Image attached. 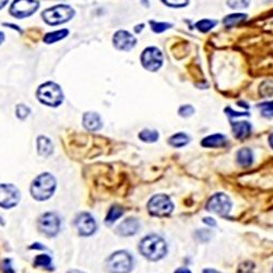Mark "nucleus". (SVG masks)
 Returning a JSON list of instances; mask_svg holds the SVG:
<instances>
[{
    "instance_id": "nucleus-22",
    "label": "nucleus",
    "mask_w": 273,
    "mask_h": 273,
    "mask_svg": "<svg viewBox=\"0 0 273 273\" xmlns=\"http://www.w3.org/2000/svg\"><path fill=\"white\" fill-rule=\"evenodd\" d=\"M246 18H247V16L244 15V13H234V15H230L228 17H225L223 22L226 28H233V26H235L236 24L244 21Z\"/></svg>"
},
{
    "instance_id": "nucleus-27",
    "label": "nucleus",
    "mask_w": 273,
    "mask_h": 273,
    "mask_svg": "<svg viewBox=\"0 0 273 273\" xmlns=\"http://www.w3.org/2000/svg\"><path fill=\"white\" fill-rule=\"evenodd\" d=\"M258 107L261 110L262 116L267 117V118L273 117V102H267V103L259 104Z\"/></svg>"
},
{
    "instance_id": "nucleus-4",
    "label": "nucleus",
    "mask_w": 273,
    "mask_h": 273,
    "mask_svg": "<svg viewBox=\"0 0 273 273\" xmlns=\"http://www.w3.org/2000/svg\"><path fill=\"white\" fill-rule=\"evenodd\" d=\"M75 16V10L67 5H57L42 12L44 21L49 25H58L68 22Z\"/></svg>"
},
{
    "instance_id": "nucleus-1",
    "label": "nucleus",
    "mask_w": 273,
    "mask_h": 273,
    "mask_svg": "<svg viewBox=\"0 0 273 273\" xmlns=\"http://www.w3.org/2000/svg\"><path fill=\"white\" fill-rule=\"evenodd\" d=\"M139 249L143 257L151 261H157L168 252V245L165 241L157 235H149L144 237L140 243Z\"/></svg>"
},
{
    "instance_id": "nucleus-9",
    "label": "nucleus",
    "mask_w": 273,
    "mask_h": 273,
    "mask_svg": "<svg viewBox=\"0 0 273 273\" xmlns=\"http://www.w3.org/2000/svg\"><path fill=\"white\" fill-rule=\"evenodd\" d=\"M38 229L46 236L54 237L61 230V219L56 213H45L38 220Z\"/></svg>"
},
{
    "instance_id": "nucleus-8",
    "label": "nucleus",
    "mask_w": 273,
    "mask_h": 273,
    "mask_svg": "<svg viewBox=\"0 0 273 273\" xmlns=\"http://www.w3.org/2000/svg\"><path fill=\"white\" fill-rule=\"evenodd\" d=\"M39 7L37 0H13L10 6V15L18 19L32 16Z\"/></svg>"
},
{
    "instance_id": "nucleus-18",
    "label": "nucleus",
    "mask_w": 273,
    "mask_h": 273,
    "mask_svg": "<svg viewBox=\"0 0 273 273\" xmlns=\"http://www.w3.org/2000/svg\"><path fill=\"white\" fill-rule=\"evenodd\" d=\"M226 142L228 140L223 135H212L205 137L201 141V145L204 148H221L226 144Z\"/></svg>"
},
{
    "instance_id": "nucleus-31",
    "label": "nucleus",
    "mask_w": 273,
    "mask_h": 273,
    "mask_svg": "<svg viewBox=\"0 0 273 273\" xmlns=\"http://www.w3.org/2000/svg\"><path fill=\"white\" fill-rule=\"evenodd\" d=\"M195 108L192 107L191 105H184L178 111V114L182 117H190L191 115H194Z\"/></svg>"
},
{
    "instance_id": "nucleus-19",
    "label": "nucleus",
    "mask_w": 273,
    "mask_h": 273,
    "mask_svg": "<svg viewBox=\"0 0 273 273\" xmlns=\"http://www.w3.org/2000/svg\"><path fill=\"white\" fill-rule=\"evenodd\" d=\"M254 162V156H252L251 150L245 148L237 152V163L244 168H248Z\"/></svg>"
},
{
    "instance_id": "nucleus-41",
    "label": "nucleus",
    "mask_w": 273,
    "mask_h": 273,
    "mask_svg": "<svg viewBox=\"0 0 273 273\" xmlns=\"http://www.w3.org/2000/svg\"><path fill=\"white\" fill-rule=\"evenodd\" d=\"M5 41V34L3 32H0V45L3 44V42Z\"/></svg>"
},
{
    "instance_id": "nucleus-43",
    "label": "nucleus",
    "mask_w": 273,
    "mask_h": 273,
    "mask_svg": "<svg viewBox=\"0 0 273 273\" xmlns=\"http://www.w3.org/2000/svg\"><path fill=\"white\" fill-rule=\"evenodd\" d=\"M68 273H84V272H82V271H78V270H71V271H69Z\"/></svg>"
},
{
    "instance_id": "nucleus-38",
    "label": "nucleus",
    "mask_w": 273,
    "mask_h": 273,
    "mask_svg": "<svg viewBox=\"0 0 273 273\" xmlns=\"http://www.w3.org/2000/svg\"><path fill=\"white\" fill-rule=\"evenodd\" d=\"M174 273H191L189 269H186V268H179L177 269Z\"/></svg>"
},
{
    "instance_id": "nucleus-44",
    "label": "nucleus",
    "mask_w": 273,
    "mask_h": 273,
    "mask_svg": "<svg viewBox=\"0 0 273 273\" xmlns=\"http://www.w3.org/2000/svg\"><path fill=\"white\" fill-rule=\"evenodd\" d=\"M272 272H273V269H272Z\"/></svg>"
},
{
    "instance_id": "nucleus-37",
    "label": "nucleus",
    "mask_w": 273,
    "mask_h": 273,
    "mask_svg": "<svg viewBox=\"0 0 273 273\" xmlns=\"http://www.w3.org/2000/svg\"><path fill=\"white\" fill-rule=\"evenodd\" d=\"M203 223H205L208 226H210V228H214V226L216 225V222L214 221V219L212 217H204L203 219Z\"/></svg>"
},
{
    "instance_id": "nucleus-23",
    "label": "nucleus",
    "mask_w": 273,
    "mask_h": 273,
    "mask_svg": "<svg viewBox=\"0 0 273 273\" xmlns=\"http://www.w3.org/2000/svg\"><path fill=\"white\" fill-rule=\"evenodd\" d=\"M123 214H124V209L122 208V206L114 205V206H112L111 210L108 211L107 216H106L105 221H106V223L112 224V223H114L115 221H117V220L121 217Z\"/></svg>"
},
{
    "instance_id": "nucleus-16",
    "label": "nucleus",
    "mask_w": 273,
    "mask_h": 273,
    "mask_svg": "<svg viewBox=\"0 0 273 273\" xmlns=\"http://www.w3.org/2000/svg\"><path fill=\"white\" fill-rule=\"evenodd\" d=\"M54 145H52L50 139L45 136H39L37 138V152L39 155L47 157L52 154Z\"/></svg>"
},
{
    "instance_id": "nucleus-32",
    "label": "nucleus",
    "mask_w": 273,
    "mask_h": 273,
    "mask_svg": "<svg viewBox=\"0 0 273 273\" xmlns=\"http://www.w3.org/2000/svg\"><path fill=\"white\" fill-rule=\"evenodd\" d=\"M162 2L170 7H174V8H181V7H185L188 4V0H162Z\"/></svg>"
},
{
    "instance_id": "nucleus-3",
    "label": "nucleus",
    "mask_w": 273,
    "mask_h": 273,
    "mask_svg": "<svg viewBox=\"0 0 273 273\" xmlns=\"http://www.w3.org/2000/svg\"><path fill=\"white\" fill-rule=\"evenodd\" d=\"M36 96L39 102L44 105L50 106V107H57L64 101V93L62 88L57 83L50 81L39 85Z\"/></svg>"
},
{
    "instance_id": "nucleus-5",
    "label": "nucleus",
    "mask_w": 273,
    "mask_h": 273,
    "mask_svg": "<svg viewBox=\"0 0 273 273\" xmlns=\"http://www.w3.org/2000/svg\"><path fill=\"white\" fill-rule=\"evenodd\" d=\"M134 268V259L129 252L119 250L113 254L106 262L108 273H129Z\"/></svg>"
},
{
    "instance_id": "nucleus-12",
    "label": "nucleus",
    "mask_w": 273,
    "mask_h": 273,
    "mask_svg": "<svg viewBox=\"0 0 273 273\" xmlns=\"http://www.w3.org/2000/svg\"><path fill=\"white\" fill-rule=\"evenodd\" d=\"M75 225L79 234L81 236H90L94 234L97 229L95 220L93 219L90 213L86 212H82L80 213L79 215H77L75 220Z\"/></svg>"
},
{
    "instance_id": "nucleus-26",
    "label": "nucleus",
    "mask_w": 273,
    "mask_h": 273,
    "mask_svg": "<svg viewBox=\"0 0 273 273\" xmlns=\"http://www.w3.org/2000/svg\"><path fill=\"white\" fill-rule=\"evenodd\" d=\"M215 24H216V21H213V20H201V21H199L196 24V26L199 31L205 33L214 28Z\"/></svg>"
},
{
    "instance_id": "nucleus-17",
    "label": "nucleus",
    "mask_w": 273,
    "mask_h": 273,
    "mask_svg": "<svg viewBox=\"0 0 273 273\" xmlns=\"http://www.w3.org/2000/svg\"><path fill=\"white\" fill-rule=\"evenodd\" d=\"M232 127L233 131H234V136L239 140L247 138L251 132V125L248 122L232 123Z\"/></svg>"
},
{
    "instance_id": "nucleus-14",
    "label": "nucleus",
    "mask_w": 273,
    "mask_h": 273,
    "mask_svg": "<svg viewBox=\"0 0 273 273\" xmlns=\"http://www.w3.org/2000/svg\"><path fill=\"white\" fill-rule=\"evenodd\" d=\"M140 230V223L135 217H128L117 226V234L121 236H132Z\"/></svg>"
},
{
    "instance_id": "nucleus-39",
    "label": "nucleus",
    "mask_w": 273,
    "mask_h": 273,
    "mask_svg": "<svg viewBox=\"0 0 273 273\" xmlns=\"http://www.w3.org/2000/svg\"><path fill=\"white\" fill-rule=\"evenodd\" d=\"M203 273H220V272L214 269H204Z\"/></svg>"
},
{
    "instance_id": "nucleus-28",
    "label": "nucleus",
    "mask_w": 273,
    "mask_h": 273,
    "mask_svg": "<svg viewBox=\"0 0 273 273\" xmlns=\"http://www.w3.org/2000/svg\"><path fill=\"white\" fill-rule=\"evenodd\" d=\"M250 4V0H229L228 6L232 9H245Z\"/></svg>"
},
{
    "instance_id": "nucleus-40",
    "label": "nucleus",
    "mask_w": 273,
    "mask_h": 273,
    "mask_svg": "<svg viewBox=\"0 0 273 273\" xmlns=\"http://www.w3.org/2000/svg\"><path fill=\"white\" fill-rule=\"evenodd\" d=\"M7 4H8V0H0V9H3Z\"/></svg>"
},
{
    "instance_id": "nucleus-10",
    "label": "nucleus",
    "mask_w": 273,
    "mask_h": 273,
    "mask_svg": "<svg viewBox=\"0 0 273 273\" xmlns=\"http://www.w3.org/2000/svg\"><path fill=\"white\" fill-rule=\"evenodd\" d=\"M142 66L149 71H157L163 64V55L156 47L145 48L141 55Z\"/></svg>"
},
{
    "instance_id": "nucleus-29",
    "label": "nucleus",
    "mask_w": 273,
    "mask_h": 273,
    "mask_svg": "<svg viewBox=\"0 0 273 273\" xmlns=\"http://www.w3.org/2000/svg\"><path fill=\"white\" fill-rule=\"evenodd\" d=\"M16 113H17V117L20 119H25L30 115V108L28 106H25L23 104H19L16 107Z\"/></svg>"
},
{
    "instance_id": "nucleus-21",
    "label": "nucleus",
    "mask_w": 273,
    "mask_h": 273,
    "mask_svg": "<svg viewBox=\"0 0 273 273\" xmlns=\"http://www.w3.org/2000/svg\"><path fill=\"white\" fill-rule=\"evenodd\" d=\"M68 34H69L68 30H59V31L47 33V34L44 36L43 39L46 44H52V43L61 41V39L65 38Z\"/></svg>"
},
{
    "instance_id": "nucleus-30",
    "label": "nucleus",
    "mask_w": 273,
    "mask_h": 273,
    "mask_svg": "<svg viewBox=\"0 0 273 273\" xmlns=\"http://www.w3.org/2000/svg\"><path fill=\"white\" fill-rule=\"evenodd\" d=\"M150 23H151V25H152V30L154 31L155 33H162V32L166 31L168 29L172 28V24H170V23L154 22V21H151Z\"/></svg>"
},
{
    "instance_id": "nucleus-7",
    "label": "nucleus",
    "mask_w": 273,
    "mask_h": 273,
    "mask_svg": "<svg viewBox=\"0 0 273 273\" xmlns=\"http://www.w3.org/2000/svg\"><path fill=\"white\" fill-rule=\"evenodd\" d=\"M205 208L217 215L228 216L232 209V201L228 195L223 194V192H217L209 199Z\"/></svg>"
},
{
    "instance_id": "nucleus-13",
    "label": "nucleus",
    "mask_w": 273,
    "mask_h": 273,
    "mask_svg": "<svg viewBox=\"0 0 273 273\" xmlns=\"http://www.w3.org/2000/svg\"><path fill=\"white\" fill-rule=\"evenodd\" d=\"M113 43H114V46L117 49L128 51L135 47L137 39L129 32L121 30L115 33L114 37H113Z\"/></svg>"
},
{
    "instance_id": "nucleus-42",
    "label": "nucleus",
    "mask_w": 273,
    "mask_h": 273,
    "mask_svg": "<svg viewBox=\"0 0 273 273\" xmlns=\"http://www.w3.org/2000/svg\"><path fill=\"white\" fill-rule=\"evenodd\" d=\"M269 143H270V146L273 149V134L269 137Z\"/></svg>"
},
{
    "instance_id": "nucleus-24",
    "label": "nucleus",
    "mask_w": 273,
    "mask_h": 273,
    "mask_svg": "<svg viewBox=\"0 0 273 273\" xmlns=\"http://www.w3.org/2000/svg\"><path fill=\"white\" fill-rule=\"evenodd\" d=\"M158 132L155 130H149V129H144L139 134V138L140 140H142L143 142L146 143H153L156 142L158 140Z\"/></svg>"
},
{
    "instance_id": "nucleus-15",
    "label": "nucleus",
    "mask_w": 273,
    "mask_h": 273,
    "mask_svg": "<svg viewBox=\"0 0 273 273\" xmlns=\"http://www.w3.org/2000/svg\"><path fill=\"white\" fill-rule=\"evenodd\" d=\"M83 126L89 131H97L102 128L103 123L97 113H85L83 115Z\"/></svg>"
},
{
    "instance_id": "nucleus-11",
    "label": "nucleus",
    "mask_w": 273,
    "mask_h": 273,
    "mask_svg": "<svg viewBox=\"0 0 273 273\" xmlns=\"http://www.w3.org/2000/svg\"><path fill=\"white\" fill-rule=\"evenodd\" d=\"M20 192L16 186L10 184L0 185V206L5 209L13 208L19 203Z\"/></svg>"
},
{
    "instance_id": "nucleus-6",
    "label": "nucleus",
    "mask_w": 273,
    "mask_h": 273,
    "mask_svg": "<svg viewBox=\"0 0 273 273\" xmlns=\"http://www.w3.org/2000/svg\"><path fill=\"white\" fill-rule=\"evenodd\" d=\"M148 210L152 215L163 217L171 214L174 210V204L166 195H155L150 199Z\"/></svg>"
},
{
    "instance_id": "nucleus-36",
    "label": "nucleus",
    "mask_w": 273,
    "mask_h": 273,
    "mask_svg": "<svg viewBox=\"0 0 273 273\" xmlns=\"http://www.w3.org/2000/svg\"><path fill=\"white\" fill-rule=\"evenodd\" d=\"M225 112L226 113H230V116H232V117H239V116H248L249 114H248V113H237V112H234V111H232L231 108H226L225 110Z\"/></svg>"
},
{
    "instance_id": "nucleus-25",
    "label": "nucleus",
    "mask_w": 273,
    "mask_h": 273,
    "mask_svg": "<svg viewBox=\"0 0 273 273\" xmlns=\"http://www.w3.org/2000/svg\"><path fill=\"white\" fill-rule=\"evenodd\" d=\"M34 264L36 265V267H43V268L48 269V270L54 269L51 267V259L47 255H39V256H37L35 258V260H34Z\"/></svg>"
},
{
    "instance_id": "nucleus-20",
    "label": "nucleus",
    "mask_w": 273,
    "mask_h": 273,
    "mask_svg": "<svg viewBox=\"0 0 273 273\" xmlns=\"http://www.w3.org/2000/svg\"><path fill=\"white\" fill-rule=\"evenodd\" d=\"M190 141L189 137L184 134V132H179V134H176L174 136H172L169 140V143L174 146V148H183L186 144H188Z\"/></svg>"
},
{
    "instance_id": "nucleus-34",
    "label": "nucleus",
    "mask_w": 273,
    "mask_h": 273,
    "mask_svg": "<svg viewBox=\"0 0 273 273\" xmlns=\"http://www.w3.org/2000/svg\"><path fill=\"white\" fill-rule=\"evenodd\" d=\"M267 82H268L269 86L265 88L264 85H261V89H260V93L262 95H264L265 97L273 94V82H271V81H267Z\"/></svg>"
},
{
    "instance_id": "nucleus-35",
    "label": "nucleus",
    "mask_w": 273,
    "mask_h": 273,
    "mask_svg": "<svg viewBox=\"0 0 273 273\" xmlns=\"http://www.w3.org/2000/svg\"><path fill=\"white\" fill-rule=\"evenodd\" d=\"M3 270L5 271V273H15L11 267V261L8 260V259L3 262Z\"/></svg>"
},
{
    "instance_id": "nucleus-2",
    "label": "nucleus",
    "mask_w": 273,
    "mask_h": 273,
    "mask_svg": "<svg viewBox=\"0 0 273 273\" xmlns=\"http://www.w3.org/2000/svg\"><path fill=\"white\" fill-rule=\"evenodd\" d=\"M56 188V179L49 173L38 175L31 186L32 197L37 201H45L54 194Z\"/></svg>"
},
{
    "instance_id": "nucleus-33",
    "label": "nucleus",
    "mask_w": 273,
    "mask_h": 273,
    "mask_svg": "<svg viewBox=\"0 0 273 273\" xmlns=\"http://www.w3.org/2000/svg\"><path fill=\"white\" fill-rule=\"evenodd\" d=\"M254 269H255V264L254 263H251L250 261H246V262H243L241 265H239L238 272L239 273H252Z\"/></svg>"
}]
</instances>
